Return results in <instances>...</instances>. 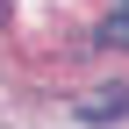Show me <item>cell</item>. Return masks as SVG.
<instances>
[{
  "label": "cell",
  "instance_id": "2",
  "mask_svg": "<svg viewBox=\"0 0 129 129\" xmlns=\"http://www.w3.org/2000/svg\"><path fill=\"white\" fill-rule=\"evenodd\" d=\"M93 43H101V50H122V43H129V7H115V14H108V22L93 29Z\"/></svg>",
  "mask_w": 129,
  "mask_h": 129
},
{
  "label": "cell",
  "instance_id": "1",
  "mask_svg": "<svg viewBox=\"0 0 129 129\" xmlns=\"http://www.w3.org/2000/svg\"><path fill=\"white\" fill-rule=\"evenodd\" d=\"M72 115H79V122H93V129L122 122V115H129V86H101V93H86V101H72Z\"/></svg>",
  "mask_w": 129,
  "mask_h": 129
}]
</instances>
